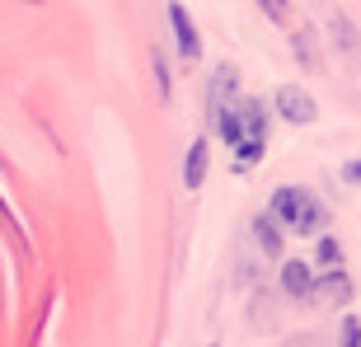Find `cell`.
Listing matches in <instances>:
<instances>
[{"label":"cell","mask_w":361,"mask_h":347,"mask_svg":"<svg viewBox=\"0 0 361 347\" xmlns=\"http://www.w3.org/2000/svg\"><path fill=\"white\" fill-rule=\"evenodd\" d=\"M212 127L235 150V169H249V164L263 160V150H268V108L258 99H235Z\"/></svg>","instance_id":"obj_1"},{"label":"cell","mask_w":361,"mask_h":347,"mask_svg":"<svg viewBox=\"0 0 361 347\" xmlns=\"http://www.w3.org/2000/svg\"><path fill=\"white\" fill-rule=\"evenodd\" d=\"M268 212L277 216V226L291 230V235H324V226H329V212H324V202L314 197L310 188H277Z\"/></svg>","instance_id":"obj_2"},{"label":"cell","mask_w":361,"mask_h":347,"mask_svg":"<svg viewBox=\"0 0 361 347\" xmlns=\"http://www.w3.org/2000/svg\"><path fill=\"white\" fill-rule=\"evenodd\" d=\"M272 104H277V113H281L286 122H291V127H310V122L319 118V108H314V99H310V94L300 90V85H281Z\"/></svg>","instance_id":"obj_3"},{"label":"cell","mask_w":361,"mask_h":347,"mask_svg":"<svg viewBox=\"0 0 361 347\" xmlns=\"http://www.w3.org/2000/svg\"><path fill=\"white\" fill-rule=\"evenodd\" d=\"M235 99H240V71H235V66H221L212 75V94H207V113H212V122L221 118Z\"/></svg>","instance_id":"obj_4"},{"label":"cell","mask_w":361,"mask_h":347,"mask_svg":"<svg viewBox=\"0 0 361 347\" xmlns=\"http://www.w3.org/2000/svg\"><path fill=\"white\" fill-rule=\"evenodd\" d=\"M169 24H174V42H178V52H183V61H197L202 56V38H197V24L188 19L183 5H169Z\"/></svg>","instance_id":"obj_5"},{"label":"cell","mask_w":361,"mask_h":347,"mask_svg":"<svg viewBox=\"0 0 361 347\" xmlns=\"http://www.w3.org/2000/svg\"><path fill=\"white\" fill-rule=\"evenodd\" d=\"M281 291L291 296V300L314 291V272H310L305 258H286V263H281Z\"/></svg>","instance_id":"obj_6"},{"label":"cell","mask_w":361,"mask_h":347,"mask_svg":"<svg viewBox=\"0 0 361 347\" xmlns=\"http://www.w3.org/2000/svg\"><path fill=\"white\" fill-rule=\"evenodd\" d=\"M310 296H319V305H348V300H352V277L334 267L324 281H314V291H310Z\"/></svg>","instance_id":"obj_7"},{"label":"cell","mask_w":361,"mask_h":347,"mask_svg":"<svg viewBox=\"0 0 361 347\" xmlns=\"http://www.w3.org/2000/svg\"><path fill=\"white\" fill-rule=\"evenodd\" d=\"M183 183H188V193H197V188L207 183V141H192V146H188V160H183Z\"/></svg>","instance_id":"obj_8"},{"label":"cell","mask_w":361,"mask_h":347,"mask_svg":"<svg viewBox=\"0 0 361 347\" xmlns=\"http://www.w3.org/2000/svg\"><path fill=\"white\" fill-rule=\"evenodd\" d=\"M254 240H258V249L268 258H281V226H277V216H258L254 221Z\"/></svg>","instance_id":"obj_9"},{"label":"cell","mask_w":361,"mask_h":347,"mask_svg":"<svg viewBox=\"0 0 361 347\" xmlns=\"http://www.w3.org/2000/svg\"><path fill=\"white\" fill-rule=\"evenodd\" d=\"M314 263H319V267H338V263H343V244H338L334 235H319V249H314Z\"/></svg>","instance_id":"obj_10"},{"label":"cell","mask_w":361,"mask_h":347,"mask_svg":"<svg viewBox=\"0 0 361 347\" xmlns=\"http://www.w3.org/2000/svg\"><path fill=\"white\" fill-rule=\"evenodd\" d=\"M258 10L268 14L272 24H286V19H291V10H286V0H258Z\"/></svg>","instance_id":"obj_11"},{"label":"cell","mask_w":361,"mask_h":347,"mask_svg":"<svg viewBox=\"0 0 361 347\" xmlns=\"http://www.w3.org/2000/svg\"><path fill=\"white\" fill-rule=\"evenodd\" d=\"M343 347H361V324L357 319H343Z\"/></svg>","instance_id":"obj_12"},{"label":"cell","mask_w":361,"mask_h":347,"mask_svg":"<svg viewBox=\"0 0 361 347\" xmlns=\"http://www.w3.org/2000/svg\"><path fill=\"white\" fill-rule=\"evenodd\" d=\"M343 183H352V188H361V160H352V164H343Z\"/></svg>","instance_id":"obj_13"}]
</instances>
